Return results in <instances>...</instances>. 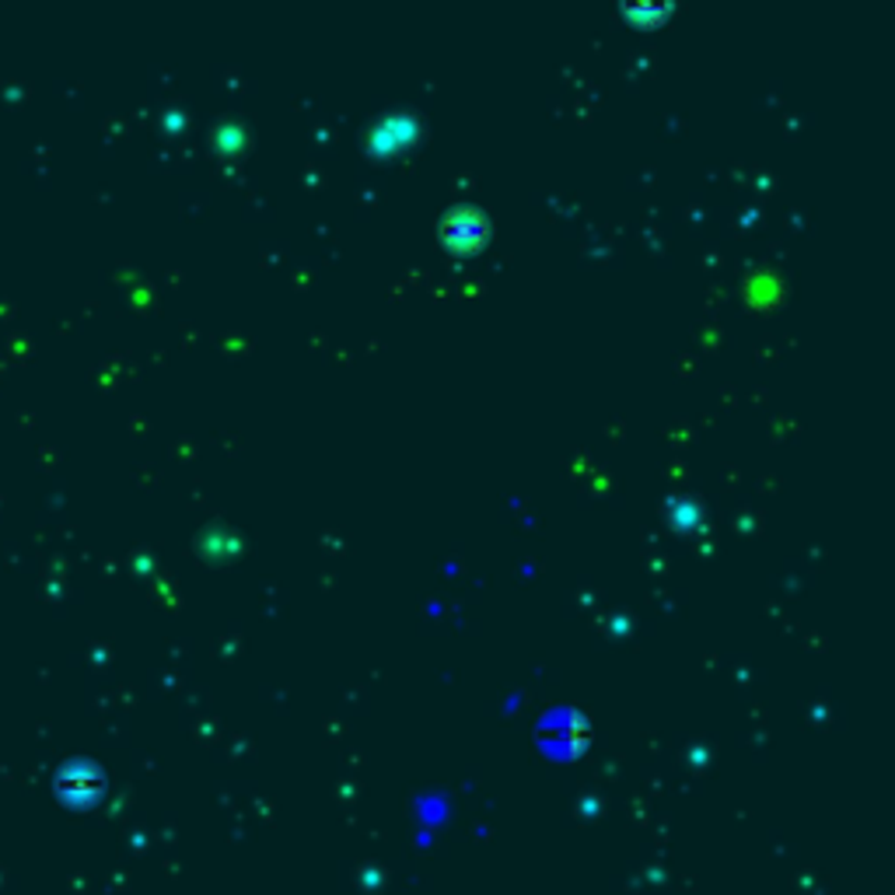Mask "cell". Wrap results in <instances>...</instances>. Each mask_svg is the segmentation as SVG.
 Instances as JSON below:
<instances>
[{
    "label": "cell",
    "instance_id": "6da1fadb",
    "mask_svg": "<svg viewBox=\"0 0 895 895\" xmlns=\"http://www.w3.org/2000/svg\"><path fill=\"white\" fill-rule=\"evenodd\" d=\"M486 234H490V221L476 207H455L442 221V239L455 253H473V248L486 242Z\"/></svg>",
    "mask_w": 895,
    "mask_h": 895
}]
</instances>
